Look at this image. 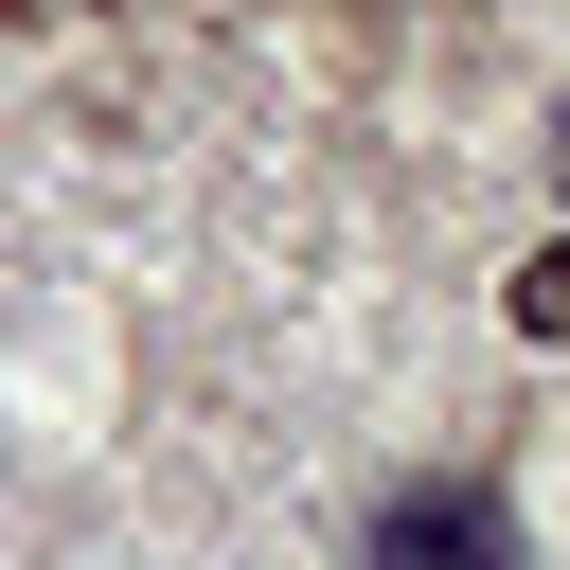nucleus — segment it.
<instances>
[{"label":"nucleus","instance_id":"1","mask_svg":"<svg viewBox=\"0 0 570 570\" xmlns=\"http://www.w3.org/2000/svg\"><path fill=\"white\" fill-rule=\"evenodd\" d=\"M374 552H392V570H517L481 499H392V517H374Z\"/></svg>","mask_w":570,"mask_h":570},{"label":"nucleus","instance_id":"2","mask_svg":"<svg viewBox=\"0 0 570 570\" xmlns=\"http://www.w3.org/2000/svg\"><path fill=\"white\" fill-rule=\"evenodd\" d=\"M517 338H570V232H552V249L517 267Z\"/></svg>","mask_w":570,"mask_h":570}]
</instances>
